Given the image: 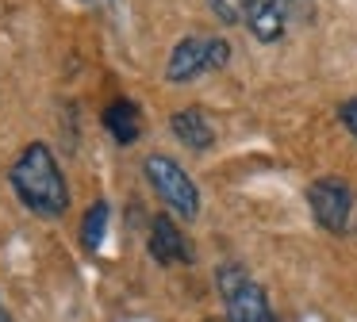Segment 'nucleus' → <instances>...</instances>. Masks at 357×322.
I'll return each instance as SVG.
<instances>
[{"mask_svg":"<svg viewBox=\"0 0 357 322\" xmlns=\"http://www.w3.org/2000/svg\"><path fill=\"white\" fill-rule=\"evenodd\" d=\"M8 184L20 204L39 219H62L70 211V188L47 142H31L20 150V158L8 169Z\"/></svg>","mask_w":357,"mask_h":322,"instance_id":"obj_1","label":"nucleus"},{"mask_svg":"<svg viewBox=\"0 0 357 322\" xmlns=\"http://www.w3.org/2000/svg\"><path fill=\"white\" fill-rule=\"evenodd\" d=\"M215 288H219V296H223L227 322H277L265 288L242 265H234V261L219 265L215 268Z\"/></svg>","mask_w":357,"mask_h":322,"instance_id":"obj_2","label":"nucleus"},{"mask_svg":"<svg viewBox=\"0 0 357 322\" xmlns=\"http://www.w3.org/2000/svg\"><path fill=\"white\" fill-rule=\"evenodd\" d=\"M227 61H231V43H227L223 35H185L169 50L165 81L188 84V81H196V77L211 73V69H223Z\"/></svg>","mask_w":357,"mask_h":322,"instance_id":"obj_3","label":"nucleus"},{"mask_svg":"<svg viewBox=\"0 0 357 322\" xmlns=\"http://www.w3.org/2000/svg\"><path fill=\"white\" fill-rule=\"evenodd\" d=\"M142 176H146V184L158 192V199H162L173 215H181V219H196V215H200V192H196L192 176H188L169 153H146Z\"/></svg>","mask_w":357,"mask_h":322,"instance_id":"obj_4","label":"nucleus"},{"mask_svg":"<svg viewBox=\"0 0 357 322\" xmlns=\"http://www.w3.org/2000/svg\"><path fill=\"white\" fill-rule=\"evenodd\" d=\"M307 207L326 234H346L354 215V192L342 176H319L307 184Z\"/></svg>","mask_w":357,"mask_h":322,"instance_id":"obj_5","label":"nucleus"},{"mask_svg":"<svg viewBox=\"0 0 357 322\" xmlns=\"http://www.w3.org/2000/svg\"><path fill=\"white\" fill-rule=\"evenodd\" d=\"M311 20H315V0H261L246 27L257 43H280L292 27Z\"/></svg>","mask_w":357,"mask_h":322,"instance_id":"obj_6","label":"nucleus"},{"mask_svg":"<svg viewBox=\"0 0 357 322\" xmlns=\"http://www.w3.org/2000/svg\"><path fill=\"white\" fill-rule=\"evenodd\" d=\"M150 257L158 265H192V245L169 215H154L150 222Z\"/></svg>","mask_w":357,"mask_h":322,"instance_id":"obj_7","label":"nucleus"},{"mask_svg":"<svg viewBox=\"0 0 357 322\" xmlns=\"http://www.w3.org/2000/svg\"><path fill=\"white\" fill-rule=\"evenodd\" d=\"M100 123H104V130L112 135L116 146H135L139 135H142V112H139V104H135L131 96L112 100V104L100 112Z\"/></svg>","mask_w":357,"mask_h":322,"instance_id":"obj_8","label":"nucleus"},{"mask_svg":"<svg viewBox=\"0 0 357 322\" xmlns=\"http://www.w3.org/2000/svg\"><path fill=\"white\" fill-rule=\"evenodd\" d=\"M169 127L177 135V142L192 153H208L215 146V127L208 123V115L200 107H181V112L169 115Z\"/></svg>","mask_w":357,"mask_h":322,"instance_id":"obj_9","label":"nucleus"},{"mask_svg":"<svg viewBox=\"0 0 357 322\" xmlns=\"http://www.w3.org/2000/svg\"><path fill=\"white\" fill-rule=\"evenodd\" d=\"M108 219H112V204H108V199H96V204L85 207V219H81V245H85L89 253H96L104 245Z\"/></svg>","mask_w":357,"mask_h":322,"instance_id":"obj_10","label":"nucleus"},{"mask_svg":"<svg viewBox=\"0 0 357 322\" xmlns=\"http://www.w3.org/2000/svg\"><path fill=\"white\" fill-rule=\"evenodd\" d=\"M211 12H215L219 23H227V27H234V23H250L254 20V12L261 8V0H208Z\"/></svg>","mask_w":357,"mask_h":322,"instance_id":"obj_11","label":"nucleus"},{"mask_svg":"<svg viewBox=\"0 0 357 322\" xmlns=\"http://www.w3.org/2000/svg\"><path fill=\"white\" fill-rule=\"evenodd\" d=\"M338 119H342V127L357 138V96H349V100H342V104H338Z\"/></svg>","mask_w":357,"mask_h":322,"instance_id":"obj_12","label":"nucleus"},{"mask_svg":"<svg viewBox=\"0 0 357 322\" xmlns=\"http://www.w3.org/2000/svg\"><path fill=\"white\" fill-rule=\"evenodd\" d=\"M0 322H12V319H8V311H4V303H0Z\"/></svg>","mask_w":357,"mask_h":322,"instance_id":"obj_13","label":"nucleus"},{"mask_svg":"<svg viewBox=\"0 0 357 322\" xmlns=\"http://www.w3.org/2000/svg\"><path fill=\"white\" fill-rule=\"evenodd\" d=\"M85 4H89V0H85Z\"/></svg>","mask_w":357,"mask_h":322,"instance_id":"obj_14","label":"nucleus"}]
</instances>
